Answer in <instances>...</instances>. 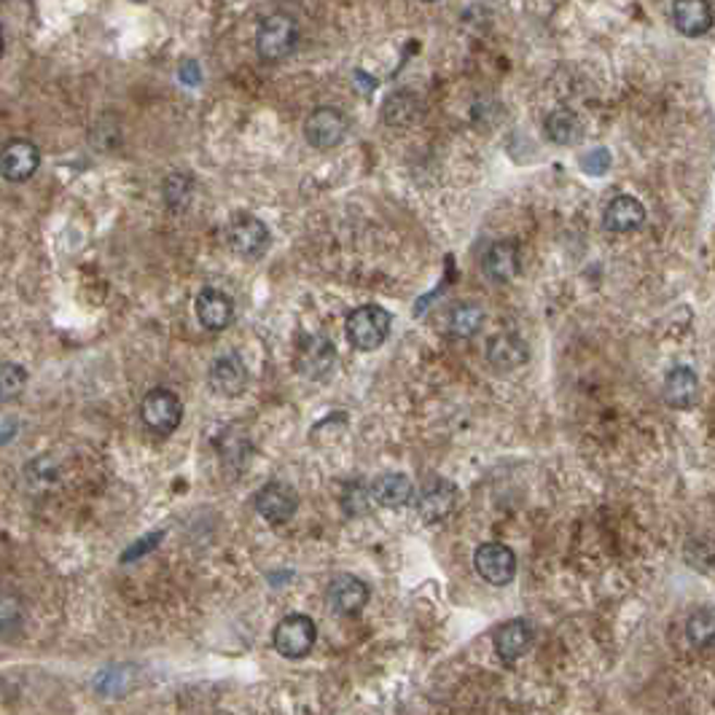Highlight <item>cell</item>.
<instances>
[{
    "label": "cell",
    "instance_id": "cell-19",
    "mask_svg": "<svg viewBox=\"0 0 715 715\" xmlns=\"http://www.w3.org/2000/svg\"><path fill=\"white\" fill-rule=\"evenodd\" d=\"M522 267V254L514 239H503V243L490 245L488 256H484V274L492 283H508L519 274Z\"/></svg>",
    "mask_w": 715,
    "mask_h": 715
},
{
    "label": "cell",
    "instance_id": "cell-31",
    "mask_svg": "<svg viewBox=\"0 0 715 715\" xmlns=\"http://www.w3.org/2000/svg\"><path fill=\"white\" fill-rule=\"evenodd\" d=\"M159 541H162V533L146 535V538H143V541H137L133 548H127V552L122 554V563H130V559H137V557H143V554H146V552H151V548L157 546Z\"/></svg>",
    "mask_w": 715,
    "mask_h": 715
},
{
    "label": "cell",
    "instance_id": "cell-24",
    "mask_svg": "<svg viewBox=\"0 0 715 715\" xmlns=\"http://www.w3.org/2000/svg\"><path fill=\"white\" fill-rule=\"evenodd\" d=\"M484 310L479 305H457L449 315V331L460 340H471L482 331Z\"/></svg>",
    "mask_w": 715,
    "mask_h": 715
},
{
    "label": "cell",
    "instance_id": "cell-4",
    "mask_svg": "<svg viewBox=\"0 0 715 715\" xmlns=\"http://www.w3.org/2000/svg\"><path fill=\"white\" fill-rule=\"evenodd\" d=\"M274 651L285 659H305L318 640V625L305 614H291L274 627Z\"/></svg>",
    "mask_w": 715,
    "mask_h": 715
},
{
    "label": "cell",
    "instance_id": "cell-12",
    "mask_svg": "<svg viewBox=\"0 0 715 715\" xmlns=\"http://www.w3.org/2000/svg\"><path fill=\"white\" fill-rule=\"evenodd\" d=\"M208 382L219 396L224 398H237L243 396L245 387H248V366L237 353H226V356L215 358L213 366L208 371Z\"/></svg>",
    "mask_w": 715,
    "mask_h": 715
},
{
    "label": "cell",
    "instance_id": "cell-28",
    "mask_svg": "<svg viewBox=\"0 0 715 715\" xmlns=\"http://www.w3.org/2000/svg\"><path fill=\"white\" fill-rule=\"evenodd\" d=\"M192 192H194V181H192V175H186V173L168 175V178H164V183H162L164 202H168L170 210L186 208L188 199H192Z\"/></svg>",
    "mask_w": 715,
    "mask_h": 715
},
{
    "label": "cell",
    "instance_id": "cell-23",
    "mask_svg": "<svg viewBox=\"0 0 715 715\" xmlns=\"http://www.w3.org/2000/svg\"><path fill=\"white\" fill-rule=\"evenodd\" d=\"M543 130H546L548 140L557 143V146H574L583 135L581 119L570 108H554L546 116V122H543Z\"/></svg>",
    "mask_w": 715,
    "mask_h": 715
},
{
    "label": "cell",
    "instance_id": "cell-7",
    "mask_svg": "<svg viewBox=\"0 0 715 715\" xmlns=\"http://www.w3.org/2000/svg\"><path fill=\"white\" fill-rule=\"evenodd\" d=\"M350 122H347L345 113L334 106H320L307 116L305 122V137L312 148L318 151H331V148L340 146L347 137Z\"/></svg>",
    "mask_w": 715,
    "mask_h": 715
},
{
    "label": "cell",
    "instance_id": "cell-16",
    "mask_svg": "<svg viewBox=\"0 0 715 715\" xmlns=\"http://www.w3.org/2000/svg\"><path fill=\"white\" fill-rule=\"evenodd\" d=\"M675 30L689 38L705 36L713 27V9L707 0H675L673 3Z\"/></svg>",
    "mask_w": 715,
    "mask_h": 715
},
{
    "label": "cell",
    "instance_id": "cell-11",
    "mask_svg": "<svg viewBox=\"0 0 715 715\" xmlns=\"http://www.w3.org/2000/svg\"><path fill=\"white\" fill-rule=\"evenodd\" d=\"M460 503V490L449 479H431L417 497V511L428 525L444 522Z\"/></svg>",
    "mask_w": 715,
    "mask_h": 715
},
{
    "label": "cell",
    "instance_id": "cell-22",
    "mask_svg": "<svg viewBox=\"0 0 715 715\" xmlns=\"http://www.w3.org/2000/svg\"><path fill=\"white\" fill-rule=\"evenodd\" d=\"M422 116V102L420 97L411 95V91H393L391 97L382 106V119H385L387 127H411L415 122H420Z\"/></svg>",
    "mask_w": 715,
    "mask_h": 715
},
{
    "label": "cell",
    "instance_id": "cell-3",
    "mask_svg": "<svg viewBox=\"0 0 715 715\" xmlns=\"http://www.w3.org/2000/svg\"><path fill=\"white\" fill-rule=\"evenodd\" d=\"M140 417L143 426L151 433H157V436L162 439L173 436L183 420V404L168 387H153V391H148L146 398H143Z\"/></svg>",
    "mask_w": 715,
    "mask_h": 715
},
{
    "label": "cell",
    "instance_id": "cell-6",
    "mask_svg": "<svg viewBox=\"0 0 715 715\" xmlns=\"http://www.w3.org/2000/svg\"><path fill=\"white\" fill-rule=\"evenodd\" d=\"M336 366V347L329 336L323 334H305L296 347V369L301 377L312 382L329 380V374Z\"/></svg>",
    "mask_w": 715,
    "mask_h": 715
},
{
    "label": "cell",
    "instance_id": "cell-26",
    "mask_svg": "<svg viewBox=\"0 0 715 715\" xmlns=\"http://www.w3.org/2000/svg\"><path fill=\"white\" fill-rule=\"evenodd\" d=\"M25 627V605L16 594H0V638H14Z\"/></svg>",
    "mask_w": 715,
    "mask_h": 715
},
{
    "label": "cell",
    "instance_id": "cell-8",
    "mask_svg": "<svg viewBox=\"0 0 715 715\" xmlns=\"http://www.w3.org/2000/svg\"><path fill=\"white\" fill-rule=\"evenodd\" d=\"M41 168V148L25 137H14L0 151V178L9 183H25Z\"/></svg>",
    "mask_w": 715,
    "mask_h": 715
},
{
    "label": "cell",
    "instance_id": "cell-27",
    "mask_svg": "<svg viewBox=\"0 0 715 715\" xmlns=\"http://www.w3.org/2000/svg\"><path fill=\"white\" fill-rule=\"evenodd\" d=\"M686 634H689V643L694 645V649H702V651L711 649L713 638H715L713 608L696 611V614L689 619V625H686Z\"/></svg>",
    "mask_w": 715,
    "mask_h": 715
},
{
    "label": "cell",
    "instance_id": "cell-29",
    "mask_svg": "<svg viewBox=\"0 0 715 715\" xmlns=\"http://www.w3.org/2000/svg\"><path fill=\"white\" fill-rule=\"evenodd\" d=\"M686 563L700 574H711L713 568V543L711 538H689L683 548Z\"/></svg>",
    "mask_w": 715,
    "mask_h": 715
},
{
    "label": "cell",
    "instance_id": "cell-18",
    "mask_svg": "<svg viewBox=\"0 0 715 715\" xmlns=\"http://www.w3.org/2000/svg\"><path fill=\"white\" fill-rule=\"evenodd\" d=\"M197 318L208 331H224L234 320V301L224 291L205 288L197 296Z\"/></svg>",
    "mask_w": 715,
    "mask_h": 715
},
{
    "label": "cell",
    "instance_id": "cell-15",
    "mask_svg": "<svg viewBox=\"0 0 715 715\" xmlns=\"http://www.w3.org/2000/svg\"><path fill=\"white\" fill-rule=\"evenodd\" d=\"M329 603L340 616H356L369 603V587L358 576H336L329 583Z\"/></svg>",
    "mask_w": 715,
    "mask_h": 715
},
{
    "label": "cell",
    "instance_id": "cell-25",
    "mask_svg": "<svg viewBox=\"0 0 715 715\" xmlns=\"http://www.w3.org/2000/svg\"><path fill=\"white\" fill-rule=\"evenodd\" d=\"M27 387V369L14 363V360H3L0 363V404H11L25 393Z\"/></svg>",
    "mask_w": 715,
    "mask_h": 715
},
{
    "label": "cell",
    "instance_id": "cell-14",
    "mask_svg": "<svg viewBox=\"0 0 715 715\" xmlns=\"http://www.w3.org/2000/svg\"><path fill=\"white\" fill-rule=\"evenodd\" d=\"M530 360V347L514 331H501V334L488 340V363L495 371H517Z\"/></svg>",
    "mask_w": 715,
    "mask_h": 715
},
{
    "label": "cell",
    "instance_id": "cell-34",
    "mask_svg": "<svg viewBox=\"0 0 715 715\" xmlns=\"http://www.w3.org/2000/svg\"><path fill=\"white\" fill-rule=\"evenodd\" d=\"M5 54V36H3V27H0V60H3Z\"/></svg>",
    "mask_w": 715,
    "mask_h": 715
},
{
    "label": "cell",
    "instance_id": "cell-2",
    "mask_svg": "<svg viewBox=\"0 0 715 715\" xmlns=\"http://www.w3.org/2000/svg\"><path fill=\"white\" fill-rule=\"evenodd\" d=\"M393 315L382 310L380 305H363L350 312L347 318V340L360 353H371L377 347L385 345L387 334H391Z\"/></svg>",
    "mask_w": 715,
    "mask_h": 715
},
{
    "label": "cell",
    "instance_id": "cell-5",
    "mask_svg": "<svg viewBox=\"0 0 715 715\" xmlns=\"http://www.w3.org/2000/svg\"><path fill=\"white\" fill-rule=\"evenodd\" d=\"M226 245L239 259H261L269 250V229L250 213H237L226 226Z\"/></svg>",
    "mask_w": 715,
    "mask_h": 715
},
{
    "label": "cell",
    "instance_id": "cell-35",
    "mask_svg": "<svg viewBox=\"0 0 715 715\" xmlns=\"http://www.w3.org/2000/svg\"><path fill=\"white\" fill-rule=\"evenodd\" d=\"M422 3H436V0H422Z\"/></svg>",
    "mask_w": 715,
    "mask_h": 715
},
{
    "label": "cell",
    "instance_id": "cell-33",
    "mask_svg": "<svg viewBox=\"0 0 715 715\" xmlns=\"http://www.w3.org/2000/svg\"><path fill=\"white\" fill-rule=\"evenodd\" d=\"M178 76H181V82L186 84V87H199V84H202V71H199V65L194 60L183 62Z\"/></svg>",
    "mask_w": 715,
    "mask_h": 715
},
{
    "label": "cell",
    "instance_id": "cell-1",
    "mask_svg": "<svg viewBox=\"0 0 715 715\" xmlns=\"http://www.w3.org/2000/svg\"><path fill=\"white\" fill-rule=\"evenodd\" d=\"M299 46V22L291 14H269L261 20L259 30H256V51H259L261 62H280L285 57L294 54Z\"/></svg>",
    "mask_w": 715,
    "mask_h": 715
},
{
    "label": "cell",
    "instance_id": "cell-17",
    "mask_svg": "<svg viewBox=\"0 0 715 715\" xmlns=\"http://www.w3.org/2000/svg\"><path fill=\"white\" fill-rule=\"evenodd\" d=\"M667 406L673 409H691L700 402V380H696L694 369L689 366H675L670 374L665 377V387H662Z\"/></svg>",
    "mask_w": 715,
    "mask_h": 715
},
{
    "label": "cell",
    "instance_id": "cell-9",
    "mask_svg": "<svg viewBox=\"0 0 715 715\" xmlns=\"http://www.w3.org/2000/svg\"><path fill=\"white\" fill-rule=\"evenodd\" d=\"M254 506L259 517L267 519L269 525H288L296 517V511H299V495H296L291 484L269 482L256 492Z\"/></svg>",
    "mask_w": 715,
    "mask_h": 715
},
{
    "label": "cell",
    "instance_id": "cell-20",
    "mask_svg": "<svg viewBox=\"0 0 715 715\" xmlns=\"http://www.w3.org/2000/svg\"><path fill=\"white\" fill-rule=\"evenodd\" d=\"M643 221H645L643 202L634 197H629V194H621V197L611 199L608 208H605V213H603L605 229H611V232H616V234L634 232L638 226H643Z\"/></svg>",
    "mask_w": 715,
    "mask_h": 715
},
{
    "label": "cell",
    "instance_id": "cell-30",
    "mask_svg": "<svg viewBox=\"0 0 715 715\" xmlns=\"http://www.w3.org/2000/svg\"><path fill=\"white\" fill-rule=\"evenodd\" d=\"M611 151L608 148H594V151L583 153L581 157V170L587 175H605L611 170Z\"/></svg>",
    "mask_w": 715,
    "mask_h": 715
},
{
    "label": "cell",
    "instance_id": "cell-10",
    "mask_svg": "<svg viewBox=\"0 0 715 715\" xmlns=\"http://www.w3.org/2000/svg\"><path fill=\"white\" fill-rule=\"evenodd\" d=\"M473 568L492 587H506L517 576V554L503 543H482L473 552Z\"/></svg>",
    "mask_w": 715,
    "mask_h": 715
},
{
    "label": "cell",
    "instance_id": "cell-13",
    "mask_svg": "<svg viewBox=\"0 0 715 715\" xmlns=\"http://www.w3.org/2000/svg\"><path fill=\"white\" fill-rule=\"evenodd\" d=\"M533 640H535L533 625L525 619L506 621V625L497 627L495 634H492L495 654L501 656L503 665H514L517 659H522V656L530 651V645H533Z\"/></svg>",
    "mask_w": 715,
    "mask_h": 715
},
{
    "label": "cell",
    "instance_id": "cell-21",
    "mask_svg": "<svg viewBox=\"0 0 715 715\" xmlns=\"http://www.w3.org/2000/svg\"><path fill=\"white\" fill-rule=\"evenodd\" d=\"M411 492V479L406 473H382L371 482L369 488V497L382 508H402L409 503Z\"/></svg>",
    "mask_w": 715,
    "mask_h": 715
},
{
    "label": "cell",
    "instance_id": "cell-32",
    "mask_svg": "<svg viewBox=\"0 0 715 715\" xmlns=\"http://www.w3.org/2000/svg\"><path fill=\"white\" fill-rule=\"evenodd\" d=\"M342 501H345V511L353 514V517L369 511V506H366V497H363V492H360V488H353V492H347Z\"/></svg>",
    "mask_w": 715,
    "mask_h": 715
}]
</instances>
